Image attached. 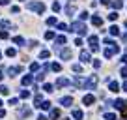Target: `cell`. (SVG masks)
I'll return each mask as SVG.
<instances>
[{"instance_id": "obj_1", "label": "cell", "mask_w": 127, "mask_h": 120, "mask_svg": "<svg viewBox=\"0 0 127 120\" xmlns=\"http://www.w3.org/2000/svg\"><path fill=\"white\" fill-rule=\"evenodd\" d=\"M62 105L69 107V105H71V98H62Z\"/></svg>"}, {"instance_id": "obj_2", "label": "cell", "mask_w": 127, "mask_h": 120, "mask_svg": "<svg viewBox=\"0 0 127 120\" xmlns=\"http://www.w3.org/2000/svg\"><path fill=\"white\" fill-rule=\"evenodd\" d=\"M69 56H71V53H69L67 49H65V51H62V58H69Z\"/></svg>"}, {"instance_id": "obj_3", "label": "cell", "mask_w": 127, "mask_h": 120, "mask_svg": "<svg viewBox=\"0 0 127 120\" xmlns=\"http://www.w3.org/2000/svg\"><path fill=\"white\" fill-rule=\"evenodd\" d=\"M8 92H9V90H8V88H6V86H4V85L0 86V94H4V96H6V94H8Z\"/></svg>"}, {"instance_id": "obj_4", "label": "cell", "mask_w": 127, "mask_h": 120, "mask_svg": "<svg viewBox=\"0 0 127 120\" xmlns=\"http://www.w3.org/2000/svg\"><path fill=\"white\" fill-rule=\"evenodd\" d=\"M81 58L84 60V62H88V58H90V55H88V53H82V55H81Z\"/></svg>"}, {"instance_id": "obj_5", "label": "cell", "mask_w": 127, "mask_h": 120, "mask_svg": "<svg viewBox=\"0 0 127 120\" xmlns=\"http://www.w3.org/2000/svg\"><path fill=\"white\" fill-rule=\"evenodd\" d=\"M30 83H32V77H24L22 79V85H30Z\"/></svg>"}, {"instance_id": "obj_6", "label": "cell", "mask_w": 127, "mask_h": 120, "mask_svg": "<svg viewBox=\"0 0 127 120\" xmlns=\"http://www.w3.org/2000/svg\"><path fill=\"white\" fill-rule=\"evenodd\" d=\"M92 101H93L92 96H86V98H84V103H92Z\"/></svg>"}, {"instance_id": "obj_7", "label": "cell", "mask_w": 127, "mask_h": 120, "mask_svg": "<svg viewBox=\"0 0 127 120\" xmlns=\"http://www.w3.org/2000/svg\"><path fill=\"white\" fill-rule=\"evenodd\" d=\"M45 38H47V39H51V38H54V34H52V32H47Z\"/></svg>"}, {"instance_id": "obj_8", "label": "cell", "mask_w": 127, "mask_h": 120, "mask_svg": "<svg viewBox=\"0 0 127 120\" xmlns=\"http://www.w3.org/2000/svg\"><path fill=\"white\" fill-rule=\"evenodd\" d=\"M15 55V49H8V56H13Z\"/></svg>"}, {"instance_id": "obj_9", "label": "cell", "mask_w": 127, "mask_h": 120, "mask_svg": "<svg viewBox=\"0 0 127 120\" xmlns=\"http://www.w3.org/2000/svg\"><path fill=\"white\" fill-rule=\"evenodd\" d=\"M52 69H54V71H60V64H52Z\"/></svg>"}, {"instance_id": "obj_10", "label": "cell", "mask_w": 127, "mask_h": 120, "mask_svg": "<svg viewBox=\"0 0 127 120\" xmlns=\"http://www.w3.org/2000/svg\"><path fill=\"white\" fill-rule=\"evenodd\" d=\"M2 116H6V113L2 111V109H0V118H2Z\"/></svg>"}, {"instance_id": "obj_11", "label": "cell", "mask_w": 127, "mask_h": 120, "mask_svg": "<svg viewBox=\"0 0 127 120\" xmlns=\"http://www.w3.org/2000/svg\"><path fill=\"white\" fill-rule=\"evenodd\" d=\"M2 4H8V0H0V6H2Z\"/></svg>"}, {"instance_id": "obj_12", "label": "cell", "mask_w": 127, "mask_h": 120, "mask_svg": "<svg viewBox=\"0 0 127 120\" xmlns=\"http://www.w3.org/2000/svg\"><path fill=\"white\" fill-rule=\"evenodd\" d=\"M38 120H47V118H45V116H39V118H38Z\"/></svg>"}, {"instance_id": "obj_13", "label": "cell", "mask_w": 127, "mask_h": 120, "mask_svg": "<svg viewBox=\"0 0 127 120\" xmlns=\"http://www.w3.org/2000/svg\"><path fill=\"white\" fill-rule=\"evenodd\" d=\"M0 79H2V73H0Z\"/></svg>"}, {"instance_id": "obj_14", "label": "cell", "mask_w": 127, "mask_h": 120, "mask_svg": "<svg viewBox=\"0 0 127 120\" xmlns=\"http://www.w3.org/2000/svg\"><path fill=\"white\" fill-rule=\"evenodd\" d=\"M0 105H2V101H0Z\"/></svg>"}]
</instances>
